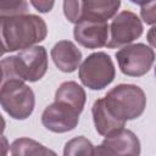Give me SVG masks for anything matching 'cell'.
<instances>
[{
    "instance_id": "11",
    "label": "cell",
    "mask_w": 156,
    "mask_h": 156,
    "mask_svg": "<svg viewBox=\"0 0 156 156\" xmlns=\"http://www.w3.org/2000/svg\"><path fill=\"white\" fill-rule=\"evenodd\" d=\"M111 156H139L140 141L129 129H121L104 139L101 143Z\"/></svg>"
},
{
    "instance_id": "22",
    "label": "cell",
    "mask_w": 156,
    "mask_h": 156,
    "mask_svg": "<svg viewBox=\"0 0 156 156\" xmlns=\"http://www.w3.org/2000/svg\"><path fill=\"white\" fill-rule=\"evenodd\" d=\"M155 74H156V67H155Z\"/></svg>"
},
{
    "instance_id": "10",
    "label": "cell",
    "mask_w": 156,
    "mask_h": 156,
    "mask_svg": "<svg viewBox=\"0 0 156 156\" xmlns=\"http://www.w3.org/2000/svg\"><path fill=\"white\" fill-rule=\"evenodd\" d=\"M110 26L107 22L82 21L74 26L73 35L76 41L87 49H99L108 43Z\"/></svg>"
},
{
    "instance_id": "8",
    "label": "cell",
    "mask_w": 156,
    "mask_h": 156,
    "mask_svg": "<svg viewBox=\"0 0 156 156\" xmlns=\"http://www.w3.org/2000/svg\"><path fill=\"white\" fill-rule=\"evenodd\" d=\"M141 20L132 11H122L116 15L110 24V38L107 43L108 49L129 45L143 34Z\"/></svg>"
},
{
    "instance_id": "2",
    "label": "cell",
    "mask_w": 156,
    "mask_h": 156,
    "mask_svg": "<svg viewBox=\"0 0 156 156\" xmlns=\"http://www.w3.org/2000/svg\"><path fill=\"white\" fill-rule=\"evenodd\" d=\"M46 69L48 52L45 48L33 46L1 60V82L13 78L23 82H37L45 76Z\"/></svg>"
},
{
    "instance_id": "9",
    "label": "cell",
    "mask_w": 156,
    "mask_h": 156,
    "mask_svg": "<svg viewBox=\"0 0 156 156\" xmlns=\"http://www.w3.org/2000/svg\"><path fill=\"white\" fill-rule=\"evenodd\" d=\"M79 111L77 107L65 101H54L41 113L43 126L54 133H66L73 130L79 122Z\"/></svg>"
},
{
    "instance_id": "16",
    "label": "cell",
    "mask_w": 156,
    "mask_h": 156,
    "mask_svg": "<svg viewBox=\"0 0 156 156\" xmlns=\"http://www.w3.org/2000/svg\"><path fill=\"white\" fill-rule=\"evenodd\" d=\"M94 145L85 136H76L68 140L63 147V156H94Z\"/></svg>"
},
{
    "instance_id": "7",
    "label": "cell",
    "mask_w": 156,
    "mask_h": 156,
    "mask_svg": "<svg viewBox=\"0 0 156 156\" xmlns=\"http://www.w3.org/2000/svg\"><path fill=\"white\" fill-rule=\"evenodd\" d=\"M116 58L123 74L129 77H141L152 67L155 51L143 43L129 44L116 52Z\"/></svg>"
},
{
    "instance_id": "18",
    "label": "cell",
    "mask_w": 156,
    "mask_h": 156,
    "mask_svg": "<svg viewBox=\"0 0 156 156\" xmlns=\"http://www.w3.org/2000/svg\"><path fill=\"white\" fill-rule=\"evenodd\" d=\"M133 2L140 6V16L146 24H156V1H146V2L133 1Z\"/></svg>"
},
{
    "instance_id": "15",
    "label": "cell",
    "mask_w": 156,
    "mask_h": 156,
    "mask_svg": "<svg viewBox=\"0 0 156 156\" xmlns=\"http://www.w3.org/2000/svg\"><path fill=\"white\" fill-rule=\"evenodd\" d=\"M11 156H57V154L30 138H18L11 144Z\"/></svg>"
},
{
    "instance_id": "20",
    "label": "cell",
    "mask_w": 156,
    "mask_h": 156,
    "mask_svg": "<svg viewBox=\"0 0 156 156\" xmlns=\"http://www.w3.org/2000/svg\"><path fill=\"white\" fill-rule=\"evenodd\" d=\"M146 39H147V43L156 49V26L151 27L146 34Z\"/></svg>"
},
{
    "instance_id": "4",
    "label": "cell",
    "mask_w": 156,
    "mask_h": 156,
    "mask_svg": "<svg viewBox=\"0 0 156 156\" xmlns=\"http://www.w3.org/2000/svg\"><path fill=\"white\" fill-rule=\"evenodd\" d=\"M0 104L2 110L13 119H26L34 110L35 96L29 85L21 79L1 82Z\"/></svg>"
},
{
    "instance_id": "13",
    "label": "cell",
    "mask_w": 156,
    "mask_h": 156,
    "mask_svg": "<svg viewBox=\"0 0 156 156\" xmlns=\"http://www.w3.org/2000/svg\"><path fill=\"white\" fill-rule=\"evenodd\" d=\"M94 126L96 132L102 136H108L124 128L126 122L118 119L106 106L104 98L95 100L91 107Z\"/></svg>"
},
{
    "instance_id": "1",
    "label": "cell",
    "mask_w": 156,
    "mask_h": 156,
    "mask_svg": "<svg viewBox=\"0 0 156 156\" xmlns=\"http://www.w3.org/2000/svg\"><path fill=\"white\" fill-rule=\"evenodd\" d=\"M2 54L33 48L48 35L45 21L32 13L0 17Z\"/></svg>"
},
{
    "instance_id": "17",
    "label": "cell",
    "mask_w": 156,
    "mask_h": 156,
    "mask_svg": "<svg viewBox=\"0 0 156 156\" xmlns=\"http://www.w3.org/2000/svg\"><path fill=\"white\" fill-rule=\"evenodd\" d=\"M28 9V2L20 1H2L0 2V17H12L24 15Z\"/></svg>"
},
{
    "instance_id": "14",
    "label": "cell",
    "mask_w": 156,
    "mask_h": 156,
    "mask_svg": "<svg viewBox=\"0 0 156 156\" xmlns=\"http://www.w3.org/2000/svg\"><path fill=\"white\" fill-rule=\"evenodd\" d=\"M55 101H65L77 107L79 111H83L87 95L84 89L76 82H63L55 93Z\"/></svg>"
},
{
    "instance_id": "19",
    "label": "cell",
    "mask_w": 156,
    "mask_h": 156,
    "mask_svg": "<svg viewBox=\"0 0 156 156\" xmlns=\"http://www.w3.org/2000/svg\"><path fill=\"white\" fill-rule=\"evenodd\" d=\"M30 4L35 7V10H37V11L43 12V13L51 11V9H52V7H54V5H55V2H54V1H35V0H32V1H30Z\"/></svg>"
},
{
    "instance_id": "6",
    "label": "cell",
    "mask_w": 156,
    "mask_h": 156,
    "mask_svg": "<svg viewBox=\"0 0 156 156\" xmlns=\"http://www.w3.org/2000/svg\"><path fill=\"white\" fill-rule=\"evenodd\" d=\"M78 76L84 87L101 90L113 82L116 69L111 56L104 51H98L90 54L80 63Z\"/></svg>"
},
{
    "instance_id": "21",
    "label": "cell",
    "mask_w": 156,
    "mask_h": 156,
    "mask_svg": "<svg viewBox=\"0 0 156 156\" xmlns=\"http://www.w3.org/2000/svg\"><path fill=\"white\" fill-rule=\"evenodd\" d=\"M94 156H111V155L105 149V146L101 144V145L95 146V149H94Z\"/></svg>"
},
{
    "instance_id": "3",
    "label": "cell",
    "mask_w": 156,
    "mask_h": 156,
    "mask_svg": "<svg viewBox=\"0 0 156 156\" xmlns=\"http://www.w3.org/2000/svg\"><path fill=\"white\" fill-rule=\"evenodd\" d=\"M108 110L121 121L127 122L140 117L146 107L144 90L134 84H118L104 98Z\"/></svg>"
},
{
    "instance_id": "12",
    "label": "cell",
    "mask_w": 156,
    "mask_h": 156,
    "mask_svg": "<svg viewBox=\"0 0 156 156\" xmlns=\"http://www.w3.org/2000/svg\"><path fill=\"white\" fill-rule=\"evenodd\" d=\"M51 58L60 71L72 73L82 62V51L71 40H61L52 46Z\"/></svg>"
},
{
    "instance_id": "5",
    "label": "cell",
    "mask_w": 156,
    "mask_h": 156,
    "mask_svg": "<svg viewBox=\"0 0 156 156\" xmlns=\"http://www.w3.org/2000/svg\"><path fill=\"white\" fill-rule=\"evenodd\" d=\"M119 6V0L63 1V13L74 24L82 21L107 22V20L116 16Z\"/></svg>"
}]
</instances>
